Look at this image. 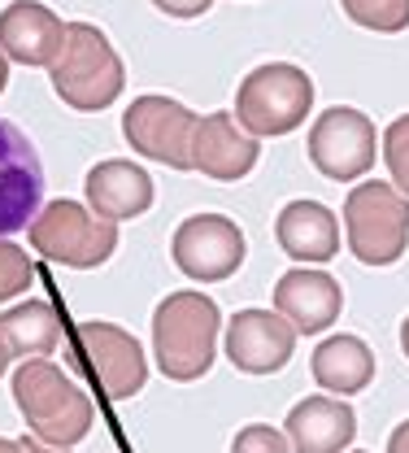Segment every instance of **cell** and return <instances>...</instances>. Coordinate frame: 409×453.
I'll use <instances>...</instances> for the list:
<instances>
[{"label": "cell", "instance_id": "1", "mask_svg": "<svg viewBox=\"0 0 409 453\" xmlns=\"http://www.w3.org/2000/svg\"><path fill=\"white\" fill-rule=\"evenodd\" d=\"M218 332H223V310L205 292L196 288L170 292L153 314V353L162 375L175 384L201 380L218 357Z\"/></svg>", "mask_w": 409, "mask_h": 453}, {"label": "cell", "instance_id": "2", "mask_svg": "<svg viewBox=\"0 0 409 453\" xmlns=\"http://www.w3.org/2000/svg\"><path fill=\"white\" fill-rule=\"evenodd\" d=\"M13 401H18L31 436H40L44 445H57V449H74L92 432V418H96L92 396L49 357H31L18 366Z\"/></svg>", "mask_w": 409, "mask_h": 453}, {"label": "cell", "instance_id": "3", "mask_svg": "<svg viewBox=\"0 0 409 453\" xmlns=\"http://www.w3.org/2000/svg\"><path fill=\"white\" fill-rule=\"evenodd\" d=\"M49 79H53V92L79 113L110 110L126 88L122 57L114 53L110 35L92 22H65V40H61L57 61L49 65Z\"/></svg>", "mask_w": 409, "mask_h": 453}, {"label": "cell", "instance_id": "4", "mask_svg": "<svg viewBox=\"0 0 409 453\" xmlns=\"http://www.w3.org/2000/svg\"><path fill=\"white\" fill-rule=\"evenodd\" d=\"M314 110V79L292 61H266L239 79L235 118L253 140H275L296 131Z\"/></svg>", "mask_w": 409, "mask_h": 453}, {"label": "cell", "instance_id": "5", "mask_svg": "<svg viewBox=\"0 0 409 453\" xmlns=\"http://www.w3.org/2000/svg\"><path fill=\"white\" fill-rule=\"evenodd\" d=\"M70 366L92 384V393H101L105 401L140 396V388L148 384V362H144L140 340L131 336L126 327L101 323V319H87V323L74 327Z\"/></svg>", "mask_w": 409, "mask_h": 453}, {"label": "cell", "instance_id": "6", "mask_svg": "<svg viewBox=\"0 0 409 453\" xmlns=\"http://www.w3.org/2000/svg\"><path fill=\"white\" fill-rule=\"evenodd\" d=\"M349 253L366 266H392L409 249V201L383 179L357 183L345 201Z\"/></svg>", "mask_w": 409, "mask_h": 453}, {"label": "cell", "instance_id": "7", "mask_svg": "<svg viewBox=\"0 0 409 453\" xmlns=\"http://www.w3.org/2000/svg\"><path fill=\"white\" fill-rule=\"evenodd\" d=\"M31 249L49 262L74 266V271H96L114 257L117 249V226L96 219L87 205L79 201H49L35 219H31Z\"/></svg>", "mask_w": 409, "mask_h": 453}, {"label": "cell", "instance_id": "8", "mask_svg": "<svg viewBox=\"0 0 409 453\" xmlns=\"http://www.w3.org/2000/svg\"><path fill=\"white\" fill-rule=\"evenodd\" d=\"M196 113L175 96H135L122 113V135L126 144L170 170H192V135H196Z\"/></svg>", "mask_w": 409, "mask_h": 453}, {"label": "cell", "instance_id": "9", "mask_svg": "<svg viewBox=\"0 0 409 453\" xmlns=\"http://www.w3.org/2000/svg\"><path fill=\"white\" fill-rule=\"evenodd\" d=\"M309 162L322 179H336V183H352L361 174H370L375 166V153H379V140H375V122L352 105H336V110H322L318 122L309 127Z\"/></svg>", "mask_w": 409, "mask_h": 453}, {"label": "cell", "instance_id": "10", "mask_svg": "<svg viewBox=\"0 0 409 453\" xmlns=\"http://www.w3.org/2000/svg\"><path fill=\"white\" fill-rule=\"evenodd\" d=\"M248 244L244 231L227 219V214H192L183 219L170 240V257L175 266L196 283H223L231 280L244 262Z\"/></svg>", "mask_w": 409, "mask_h": 453}, {"label": "cell", "instance_id": "11", "mask_svg": "<svg viewBox=\"0 0 409 453\" xmlns=\"http://www.w3.org/2000/svg\"><path fill=\"white\" fill-rule=\"evenodd\" d=\"M44 162L35 144L0 118V240L31 226V219L44 210Z\"/></svg>", "mask_w": 409, "mask_h": 453}, {"label": "cell", "instance_id": "12", "mask_svg": "<svg viewBox=\"0 0 409 453\" xmlns=\"http://www.w3.org/2000/svg\"><path fill=\"white\" fill-rule=\"evenodd\" d=\"M345 310V288L336 275L314 271V266H296L288 275L275 280V314L305 336L327 332Z\"/></svg>", "mask_w": 409, "mask_h": 453}, {"label": "cell", "instance_id": "13", "mask_svg": "<svg viewBox=\"0 0 409 453\" xmlns=\"http://www.w3.org/2000/svg\"><path fill=\"white\" fill-rule=\"evenodd\" d=\"M296 332L275 310H239L227 323V357L244 375H275L288 366Z\"/></svg>", "mask_w": 409, "mask_h": 453}, {"label": "cell", "instance_id": "14", "mask_svg": "<svg viewBox=\"0 0 409 453\" xmlns=\"http://www.w3.org/2000/svg\"><path fill=\"white\" fill-rule=\"evenodd\" d=\"M65 22L40 0H13L0 9V53L18 65L49 70L61 53Z\"/></svg>", "mask_w": 409, "mask_h": 453}, {"label": "cell", "instance_id": "15", "mask_svg": "<svg viewBox=\"0 0 409 453\" xmlns=\"http://www.w3.org/2000/svg\"><path fill=\"white\" fill-rule=\"evenodd\" d=\"M87 210L105 223H126V219H140L153 210V174L126 157H110V162H96L87 170Z\"/></svg>", "mask_w": 409, "mask_h": 453}, {"label": "cell", "instance_id": "16", "mask_svg": "<svg viewBox=\"0 0 409 453\" xmlns=\"http://www.w3.org/2000/svg\"><path fill=\"white\" fill-rule=\"evenodd\" d=\"M261 157V144L235 122L231 113H205L196 122V135H192V170L209 174V179H244L248 170L257 166Z\"/></svg>", "mask_w": 409, "mask_h": 453}, {"label": "cell", "instance_id": "17", "mask_svg": "<svg viewBox=\"0 0 409 453\" xmlns=\"http://www.w3.org/2000/svg\"><path fill=\"white\" fill-rule=\"evenodd\" d=\"M284 436L292 453H345L357 436V414L340 396H305L288 410Z\"/></svg>", "mask_w": 409, "mask_h": 453}, {"label": "cell", "instance_id": "18", "mask_svg": "<svg viewBox=\"0 0 409 453\" xmlns=\"http://www.w3.org/2000/svg\"><path fill=\"white\" fill-rule=\"evenodd\" d=\"M275 235H279V249L292 257V262H331L340 253V223L327 205L318 201H292L279 210L275 219Z\"/></svg>", "mask_w": 409, "mask_h": 453}, {"label": "cell", "instance_id": "19", "mask_svg": "<svg viewBox=\"0 0 409 453\" xmlns=\"http://www.w3.org/2000/svg\"><path fill=\"white\" fill-rule=\"evenodd\" d=\"M314 380L327 388V396H352L370 388L375 380V353L361 336H327L309 357Z\"/></svg>", "mask_w": 409, "mask_h": 453}, {"label": "cell", "instance_id": "20", "mask_svg": "<svg viewBox=\"0 0 409 453\" xmlns=\"http://www.w3.org/2000/svg\"><path fill=\"white\" fill-rule=\"evenodd\" d=\"M0 336L13 357H49L61 344V314L49 301H22L0 314Z\"/></svg>", "mask_w": 409, "mask_h": 453}, {"label": "cell", "instance_id": "21", "mask_svg": "<svg viewBox=\"0 0 409 453\" xmlns=\"http://www.w3.org/2000/svg\"><path fill=\"white\" fill-rule=\"evenodd\" d=\"M357 27L379 31V35H401L409 31V0H340Z\"/></svg>", "mask_w": 409, "mask_h": 453}, {"label": "cell", "instance_id": "22", "mask_svg": "<svg viewBox=\"0 0 409 453\" xmlns=\"http://www.w3.org/2000/svg\"><path fill=\"white\" fill-rule=\"evenodd\" d=\"M383 162H388V174H392V188L409 201V113H401L383 131Z\"/></svg>", "mask_w": 409, "mask_h": 453}, {"label": "cell", "instance_id": "23", "mask_svg": "<svg viewBox=\"0 0 409 453\" xmlns=\"http://www.w3.org/2000/svg\"><path fill=\"white\" fill-rule=\"evenodd\" d=\"M31 280H35L31 257H27L18 244L0 240V301H9V296L27 292V288H31Z\"/></svg>", "mask_w": 409, "mask_h": 453}, {"label": "cell", "instance_id": "24", "mask_svg": "<svg viewBox=\"0 0 409 453\" xmlns=\"http://www.w3.org/2000/svg\"><path fill=\"white\" fill-rule=\"evenodd\" d=\"M231 453H292V445H288V436H284L279 427H270V423H248V427L235 432Z\"/></svg>", "mask_w": 409, "mask_h": 453}, {"label": "cell", "instance_id": "25", "mask_svg": "<svg viewBox=\"0 0 409 453\" xmlns=\"http://www.w3.org/2000/svg\"><path fill=\"white\" fill-rule=\"evenodd\" d=\"M153 4L170 18H201V13H209L214 0H153Z\"/></svg>", "mask_w": 409, "mask_h": 453}, {"label": "cell", "instance_id": "26", "mask_svg": "<svg viewBox=\"0 0 409 453\" xmlns=\"http://www.w3.org/2000/svg\"><path fill=\"white\" fill-rule=\"evenodd\" d=\"M18 449L22 453H70V449H57V445H44V441H40V436H31V432L18 441Z\"/></svg>", "mask_w": 409, "mask_h": 453}, {"label": "cell", "instance_id": "27", "mask_svg": "<svg viewBox=\"0 0 409 453\" xmlns=\"http://www.w3.org/2000/svg\"><path fill=\"white\" fill-rule=\"evenodd\" d=\"M388 453H409V418L388 436Z\"/></svg>", "mask_w": 409, "mask_h": 453}, {"label": "cell", "instance_id": "28", "mask_svg": "<svg viewBox=\"0 0 409 453\" xmlns=\"http://www.w3.org/2000/svg\"><path fill=\"white\" fill-rule=\"evenodd\" d=\"M9 362H13V353H9V344H4V336H0V375L9 371Z\"/></svg>", "mask_w": 409, "mask_h": 453}, {"label": "cell", "instance_id": "29", "mask_svg": "<svg viewBox=\"0 0 409 453\" xmlns=\"http://www.w3.org/2000/svg\"><path fill=\"white\" fill-rule=\"evenodd\" d=\"M4 83H9V57L0 53V92H4Z\"/></svg>", "mask_w": 409, "mask_h": 453}, {"label": "cell", "instance_id": "30", "mask_svg": "<svg viewBox=\"0 0 409 453\" xmlns=\"http://www.w3.org/2000/svg\"><path fill=\"white\" fill-rule=\"evenodd\" d=\"M0 453H22V449H18V441H4L0 436Z\"/></svg>", "mask_w": 409, "mask_h": 453}, {"label": "cell", "instance_id": "31", "mask_svg": "<svg viewBox=\"0 0 409 453\" xmlns=\"http://www.w3.org/2000/svg\"><path fill=\"white\" fill-rule=\"evenodd\" d=\"M401 349H405V357H409V319L401 323Z\"/></svg>", "mask_w": 409, "mask_h": 453}, {"label": "cell", "instance_id": "32", "mask_svg": "<svg viewBox=\"0 0 409 453\" xmlns=\"http://www.w3.org/2000/svg\"><path fill=\"white\" fill-rule=\"evenodd\" d=\"M357 453H361V449H357Z\"/></svg>", "mask_w": 409, "mask_h": 453}]
</instances>
